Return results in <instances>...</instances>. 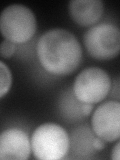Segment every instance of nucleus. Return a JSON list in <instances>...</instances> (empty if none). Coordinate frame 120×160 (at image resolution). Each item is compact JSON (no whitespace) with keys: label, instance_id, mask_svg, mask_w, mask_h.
Masks as SVG:
<instances>
[{"label":"nucleus","instance_id":"f257e3e1","mask_svg":"<svg viewBox=\"0 0 120 160\" xmlns=\"http://www.w3.org/2000/svg\"><path fill=\"white\" fill-rule=\"evenodd\" d=\"M37 57L41 66L50 74L64 76L75 71L82 58L78 39L63 28L44 32L37 41Z\"/></svg>","mask_w":120,"mask_h":160},{"label":"nucleus","instance_id":"f03ea898","mask_svg":"<svg viewBox=\"0 0 120 160\" xmlns=\"http://www.w3.org/2000/svg\"><path fill=\"white\" fill-rule=\"evenodd\" d=\"M31 149L39 160H59L66 156L70 137L61 125L46 122L39 125L31 135Z\"/></svg>","mask_w":120,"mask_h":160},{"label":"nucleus","instance_id":"7ed1b4c3","mask_svg":"<svg viewBox=\"0 0 120 160\" xmlns=\"http://www.w3.org/2000/svg\"><path fill=\"white\" fill-rule=\"evenodd\" d=\"M37 21L35 14L23 4H11L5 7L0 16L2 36L14 43L28 41L36 32Z\"/></svg>","mask_w":120,"mask_h":160},{"label":"nucleus","instance_id":"20e7f679","mask_svg":"<svg viewBox=\"0 0 120 160\" xmlns=\"http://www.w3.org/2000/svg\"><path fill=\"white\" fill-rule=\"evenodd\" d=\"M85 48L97 60H110L120 53V28L112 23L90 27L83 36Z\"/></svg>","mask_w":120,"mask_h":160},{"label":"nucleus","instance_id":"39448f33","mask_svg":"<svg viewBox=\"0 0 120 160\" xmlns=\"http://www.w3.org/2000/svg\"><path fill=\"white\" fill-rule=\"evenodd\" d=\"M111 88V78L100 67H87L74 79L72 91L80 102L98 103L107 96Z\"/></svg>","mask_w":120,"mask_h":160},{"label":"nucleus","instance_id":"423d86ee","mask_svg":"<svg viewBox=\"0 0 120 160\" xmlns=\"http://www.w3.org/2000/svg\"><path fill=\"white\" fill-rule=\"evenodd\" d=\"M91 129L106 142L120 139V102L110 100L100 104L91 116Z\"/></svg>","mask_w":120,"mask_h":160},{"label":"nucleus","instance_id":"0eeeda50","mask_svg":"<svg viewBox=\"0 0 120 160\" xmlns=\"http://www.w3.org/2000/svg\"><path fill=\"white\" fill-rule=\"evenodd\" d=\"M31 152V140L23 130L8 128L0 134V158L2 160H26Z\"/></svg>","mask_w":120,"mask_h":160},{"label":"nucleus","instance_id":"6e6552de","mask_svg":"<svg viewBox=\"0 0 120 160\" xmlns=\"http://www.w3.org/2000/svg\"><path fill=\"white\" fill-rule=\"evenodd\" d=\"M104 4L100 0H72L68 4V12L75 23L90 26L101 17Z\"/></svg>","mask_w":120,"mask_h":160},{"label":"nucleus","instance_id":"1a4fd4ad","mask_svg":"<svg viewBox=\"0 0 120 160\" xmlns=\"http://www.w3.org/2000/svg\"><path fill=\"white\" fill-rule=\"evenodd\" d=\"M94 136L95 133L93 130L91 131L87 125H82L73 130L70 139V145L72 146L73 151L79 155L94 153L96 151L92 145Z\"/></svg>","mask_w":120,"mask_h":160},{"label":"nucleus","instance_id":"9d476101","mask_svg":"<svg viewBox=\"0 0 120 160\" xmlns=\"http://www.w3.org/2000/svg\"><path fill=\"white\" fill-rule=\"evenodd\" d=\"M59 110L62 113L63 117L70 120V121H75L74 119H78L79 117H84L82 114V102L75 97L74 93H70V90H66L62 93L59 98Z\"/></svg>","mask_w":120,"mask_h":160},{"label":"nucleus","instance_id":"9b49d317","mask_svg":"<svg viewBox=\"0 0 120 160\" xmlns=\"http://www.w3.org/2000/svg\"><path fill=\"white\" fill-rule=\"evenodd\" d=\"M0 78H1V86H0V98H3L5 94L9 92L12 84V73L10 68L2 60L0 61Z\"/></svg>","mask_w":120,"mask_h":160},{"label":"nucleus","instance_id":"f8f14e48","mask_svg":"<svg viewBox=\"0 0 120 160\" xmlns=\"http://www.w3.org/2000/svg\"><path fill=\"white\" fill-rule=\"evenodd\" d=\"M16 51V43L9 40H3L0 44V54L3 59H8Z\"/></svg>","mask_w":120,"mask_h":160},{"label":"nucleus","instance_id":"ddd939ff","mask_svg":"<svg viewBox=\"0 0 120 160\" xmlns=\"http://www.w3.org/2000/svg\"><path fill=\"white\" fill-rule=\"evenodd\" d=\"M92 145L94 149L96 150V151H98V150H101L105 147V143H104V140L101 139L100 137L96 136L95 135L94 138H93V141H92Z\"/></svg>","mask_w":120,"mask_h":160},{"label":"nucleus","instance_id":"4468645a","mask_svg":"<svg viewBox=\"0 0 120 160\" xmlns=\"http://www.w3.org/2000/svg\"><path fill=\"white\" fill-rule=\"evenodd\" d=\"M110 158L115 159V160H120V140L114 145V147L112 148Z\"/></svg>","mask_w":120,"mask_h":160},{"label":"nucleus","instance_id":"2eb2a0df","mask_svg":"<svg viewBox=\"0 0 120 160\" xmlns=\"http://www.w3.org/2000/svg\"><path fill=\"white\" fill-rule=\"evenodd\" d=\"M82 114L84 117L88 116V115H90V113L92 112L93 110V104H90V103H82Z\"/></svg>","mask_w":120,"mask_h":160}]
</instances>
